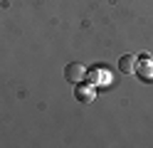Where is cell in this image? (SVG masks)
Instances as JSON below:
<instances>
[{
  "label": "cell",
  "mask_w": 153,
  "mask_h": 148,
  "mask_svg": "<svg viewBox=\"0 0 153 148\" xmlns=\"http://www.w3.org/2000/svg\"><path fill=\"white\" fill-rule=\"evenodd\" d=\"M64 79L69 84H82L84 79H87V69H84L79 62H69L64 67Z\"/></svg>",
  "instance_id": "6da1fadb"
},
{
  "label": "cell",
  "mask_w": 153,
  "mask_h": 148,
  "mask_svg": "<svg viewBox=\"0 0 153 148\" xmlns=\"http://www.w3.org/2000/svg\"><path fill=\"white\" fill-rule=\"evenodd\" d=\"M133 74H138L143 82H151V79H153V62H151L148 57H143V59L138 57V62H136V72H133Z\"/></svg>",
  "instance_id": "7a4b0ae2"
},
{
  "label": "cell",
  "mask_w": 153,
  "mask_h": 148,
  "mask_svg": "<svg viewBox=\"0 0 153 148\" xmlns=\"http://www.w3.org/2000/svg\"><path fill=\"white\" fill-rule=\"evenodd\" d=\"M136 62H138L136 54H123L119 59V72L121 74H133V72H136Z\"/></svg>",
  "instance_id": "3957f363"
},
{
  "label": "cell",
  "mask_w": 153,
  "mask_h": 148,
  "mask_svg": "<svg viewBox=\"0 0 153 148\" xmlns=\"http://www.w3.org/2000/svg\"><path fill=\"white\" fill-rule=\"evenodd\" d=\"M74 96L79 99V101L89 104L91 99H94V89H91V86H84V84H76V86H74Z\"/></svg>",
  "instance_id": "277c9868"
}]
</instances>
